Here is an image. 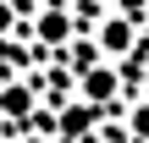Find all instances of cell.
<instances>
[{"mask_svg":"<svg viewBox=\"0 0 149 143\" xmlns=\"http://www.w3.org/2000/svg\"><path fill=\"white\" fill-rule=\"evenodd\" d=\"M111 88H116V77H111V72H94V77H88V94H94V99H105Z\"/></svg>","mask_w":149,"mask_h":143,"instance_id":"3","label":"cell"},{"mask_svg":"<svg viewBox=\"0 0 149 143\" xmlns=\"http://www.w3.org/2000/svg\"><path fill=\"white\" fill-rule=\"evenodd\" d=\"M100 44H105V50L116 55V50H127V44H133V28H127V22L116 17V22H105V28H100Z\"/></svg>","mask_w":149,"mask_h":143,"instance_id":"1","label":"cell"},{"mask_svg":"<svg viewBox=\"0 0 149 143\" xmlns=\"http://www.w3.org/2000/svg\"><path fill=\"white\" fill-rule=\"evenodd\" d=\"M39 33H44V39H66V17H61V11H44V17H39Z\"/></svg>","mask_w":149,"mask_h":143,"instance_id":"2","label":"cell"},{"mask_svg":"<svg viewBox=\"0 0 149 143\" xmlns=\"http://www.w3.org/2000/svg\"><path fill=\"white\" fill-rule=\"evenodd\" d=\"M6 28H11V6H0V33H6Z\"/></svg>","mask_w":149,"mask_h":143,"instance_id":"4","label":"cell"}]
</instances>
